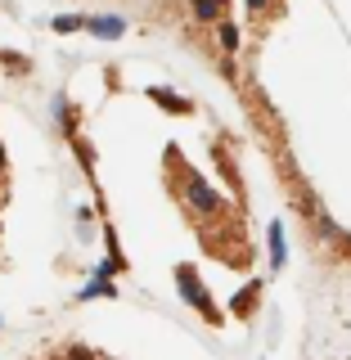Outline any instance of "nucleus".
Listing matches in <instances>:
<instances>
[{
    "mask_svg": "<svg viewBox=\"0 0 351 360\" xmlns=\"http://www.w3.org/2000/svg\"><path fill=\"white\" fill-rule=\"evenodd\" d=\"M185 198H189V207H194V212H203V217H221V212H225V198L203 176H189L185 180Z\"/></svg>",
    "mask_w": 351,
    "mask_h": 360,
    "instance_id": "obj_1",
    "label": "nucleus"
},
{
    "mask_svg": "<svg viewBox=\"0 0 351 360\" xmlns=\"http://www.w3.org/2000/svg\"><path fill=\"white\" fill-rule=\"evenodd\" d=\"M176 279H180V297H185L189 307H203V311H208V292H203L198 275H194V266H180V270H176Z\"/></svg>",
    "mask_w": 351,
    "mask_h": 360,
    "instance_id": "obj_2",
    "label": "nucleus"
},
{
    "mask_svg": "<svg viewBox=\"0 0 351 360\" xmlns=\"http://www.w3.org/2000/svg\"><path fill=\"white\" fill-rule=\"evenodd\" d=\"M82 32L113 41V37H122V32H127V22H122V18H86V27H82Z\"/></svg>",
    "mask_w": 351,
    "mask_h": 360,
    "instance_id": "obj_3",
    "label": "nucleus"
},
{
    "mask_svg": "<svg viewBox=\"0 0 351 360\" xmlns=\"http://www.w3.org/2000/svg\"><path fill=\"white\" fill-rule=\"evenodd\" d=\"M189 14H194L198 22H221L225 5H221V0H189Z\"/></svg>",
    "mask_w": 351,
    "mask_h": 360,
    "instance_id": "obj_4",
    "label": "nucleus"
},
{
    "mask_svg": "<svg viewBox=\"0 0 351 360\" xmlns=\"http://www.w3.org/2000/svg\"><path fill=\"white\" fill-rule=\"evenodd\" d=\"M284 257H288V248H284V225L279 221H270V266H284Z\"/></svg>",
    "mask_w": 351,
    "mask_h": 360,
    "instance_id": "obj_5",
    "label": "nucleus"
},
{
    "mask_svg": "<svg viewBox=\"0 0 351 360\" xmlns=\"http://www.w3.org/2000/svg\"><path fill=\"white\" fill-rule=\"evenodd\" d=\"M113 292H117V288H113V275H95V279H90V284H86L82 292H77V297L90 302V297H113Z\"/></svg>",
    "mask_w": 351,
    "mask_h": 360,
    "instance_id": "obj_6",
    "label": "nucleus"
},
{
    "mask_svg": "<svg viewBox=\"0 0 351 360\" xmlns=\"http://www.w3.org/2000/svg\"><path fill=\"white\" fill-rule=\"evenodd\" d=\"M149 99L167 104V112H189V99H180V95H172V90H162V86H149Z\"/></svg>",
    "mask_w": 351,
    "mask_h": 360,
    "instance_id": "obj_7",
    "label": "nucleus"
},
{
    "mask_svg": "<svg viewBox=\"0 0 351 360\" xmlns=\"http://www.w3.org/2000/svg\"><path fill=\"white\" fill-rule=\"evenodd\" d=\"M217 41H221L225 54H234V50H239V27H234L230 18H221V22H217Z\"/></svg>",
    "mask_w": 351,
    "mask_h": 360,
    "instance_id": "obj_8",
    "label": "nucleus"
},
{
    "mask_svg": "<svg viewBox=\"0 0 351 360\" xmlns=\"http://www.w3.org/2000/svg\"><path fill=\"white\" fill-rule=\"evenodd\" d=\"M50 27H54V32H82V27H86V18H82V14H59V18L50 22Z\"/></svg>",
    "mask_w": 351,
    "mask_h": 360,
    "instance_id": "obj_9",
    "label": "nucleus"
},
{
    "mask_svg": "<svg viewBox=\"0 0 351 360\" xmlns=\"http://www.w3.org/2000/svg\"><path fill=\"white\" fill-rule=\"evenodd\" d=\"M0 63H5V68H14V77H23V72H27V59H23V54H9V50H0Z\"/></svg>",
    "mask_w": 351,
    "mask_h": 360,
    "instance_id": "obj_10",
    "label": "nucleus"
},
{
    "mask_svg": "<svg viewBox=\"0 0 351 360\" xmlns=\"http://www.w3.org/2000/svg\"><path fill=\"white\" fill-rule=\"evenodd\" d=\"M63 360H95V352H90V347H68Z\"/></svg>",
    "mask_w": 351,
    "mask_h": 360,
    "instance_id": "obj_11",
    "label": "nucleus"
},
{
    "mask_svg": "<svg viewBox=\"0 0 351 360\" xmlns=\"http://www.w3.org/2000/svg\"><path fill=\"white\" fill-rule=\"evenodd\" d=\"M0 180H5V144H0Z\"/></svg>",
    "mask_w": 351,
    "mask_h": 360,
    "instance_id": "obj_12",
    "label": "nucleus"
},
{
    "mask_svg": "<svg viewBox=\"0 0 351 360\" xmlns=\"http://www.w3.org/2000/svg\"><path fill=\"white\" fill-rule=\"evenodd\" d=\"M248 5H253V9H257V14H262V9H266V0H248Z\"/></svg>",
    "mask_w": 351,
    "mask_h": 360,
    "instance_id": "obj_13",
    "label": "nucleus"
},
{
    "mask_svg": "<svg viewBox=\"0 0 351 360\" xmlns=\"http://www.w3.org/2000/svg\"><path fill=\"white\" fill-rule=\"evenodd\" d=\"M0 329H5V324H0Z\"/></svg>",
    "mask_w": 351,
    "mask_h": 360,
    "instance_id": "obj_14",
    "label": "nucleus"
}]
</instances>
